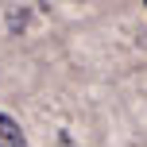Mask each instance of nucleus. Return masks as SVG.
<instances>
[{"label":"nucleus","instance_id":"f257e3e1","mask_svg":"<svg viewBox=\"0 0 147 147\" xmlns=\"http://www.w3.org/2000/svg\"><path fill=\"white\" fill-rule=\"evenodd\" d=\"M0 147H27V140H23V128L16 124L12 116H4V112H0Z\"/></svg>","mask_w":147,"mask_h":147},{"label":"nucleus","instance_id":"f03ea898","mask_svg":"<svg viewBox=\"0 0 147 147\" xmlns=\"http://www.w3.org/2000/svg\"><path fill=\"white\" fill-rule=\"evenodd\" d=\"M143 4H147V0H143Z\"/></svg>","mask_w":147,"mask_h":147}]
</instances>
